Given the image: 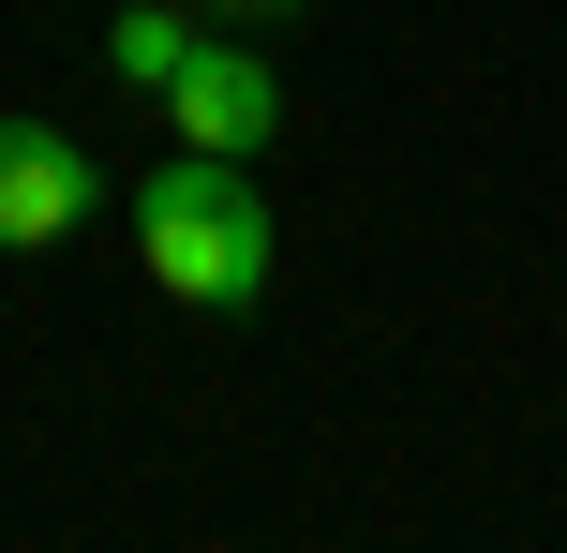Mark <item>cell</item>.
Returning <instances> with one entry per match:
<instances>
[{
  "mask_svg": "<svg viewBox=\"0 0 567 553\" xmlns=\"http://www.w3.org/2000/svg\"><path fill=\"white\" fill-rule=\"evenodd\" d=\"M165 120H179V150H239V165H255L284 135V75L255 45H225V30H195V60L165 75Z\"/></svg>",
  "mask_w": 567,
  "mask_h": 553,
  "instance_id": "obj_2",
  "label": "cell"
},
{
  "mask_svg": "<svg viewBox=\"0 0 567 553\" xmlns=\"http://www.w3.org/2000/svg\"><path fill=\"white\" fill-rule=\"evenodd\" d=\"M179 60H195V16H165V0H135V16L105 30V75H120V90H165Z\"/></svg>",
  "mask_w": 567,
  "mask_h": 553,
  "instance_id": "obj_4",
  "label": "cell"
},
{
  "mask_svg": "<svg viewBox=\"0 0 567 553\" xmlns=\"http://www.w3.org/2000/svg\"><path fill=\"white\" fill-rule=\"evenodd\" d=\"M269 16H299V0H209V30H269Z\"/></svg>",
  "mask_w": 567,
  "mask_h": 553,
  "instance_id": "obj_5",
  "label": "cell"
},
{
  "mask_svg": "<svg viewBox=\"0 0 567 553\" xmlns=\"http://www.w3.org/2000/svg\"><path fill=\"white\" fill-rule=\"evenodd\" d=\"M135 255L179 315H255L269 299V195L239 180V150H179V165L135 180Z\"/></svg>",
  "mask_w": 567,
  "mask_h": 553,
  "instance_id": "obj_1",
  "label": "cell"
},
{
  "mask_svg": "<svg viewBox=\"0 0 567 553\" xmlns=\"http://www.w3.org/2000/svg\"><path fill=\"white\" fill-rule=\"evenodd\" d=\"M90 225V150L60 120H16L0 105V255H45V239Z\"/></svg>",
  "mask_w": 567,
  "mask_h": 553,
  "instance_id": "obj_3",
  "label": "cell"
}]
</instances>
